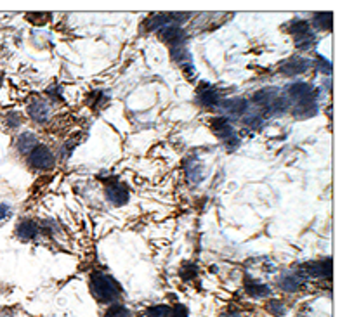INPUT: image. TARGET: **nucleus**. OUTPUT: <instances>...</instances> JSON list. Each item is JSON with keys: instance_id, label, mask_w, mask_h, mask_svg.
<instances>
[{"instance_id": "nucleus-1", "label": "nucleus", "mask_w": 347, "mask_h": 317, "mask_svg": "<svg viewBox=\"0 0 347 317\" xmlns=\"http://www.w3.org/2000/svg\"><path fill=\"white\" fill-rule=\"evenodd\" d=\"M91 291L99 302L110 303L120 296L122 288L118 281H115L111 275L103 274V272H94L91 275Z\"/></svg>"}, {"instance_id": "nucleus-2", "label": "nucleus", "mask_w": 347, "mask_h": 317, "mask_svg": "<svg viewBox=\"0 0 347 317\" xmlns=\"http://www.w3.org/2000/svg\"><path fill=\"white\" fill-rule=\"evenodd\" d=\"M28 161L33 169L38 170H50L56 165V158H54L52 151L47 146L37 144L28 154Z\"/></svg>"}, {"instance_id": "nucleus-3", "label": "nucleus", "mask_w": 347, "mask_h": 317, "mask_svg": "<svg viewBox=\"0 0 347 317\" xmlns=\"http://www.w3.org/2000/svg\"><path fill=\"white\" fill-rule=\"evenodd\" d=\"M302 279L305 277H326L332 275V258L320 260V262H309V264L301 265L297 272Z\"/></svg>"}, {"instance_id": "nucleus-4", "label": "nucleus", "mask_w": 347, "mask_h": 317, "mask_svg": "<svg viewBox=\"0 0 347 317\" xmlns=\"http://www.w3.org/2000/svg\"><path fill=\"white\" fill-rule=\"evenodd\" d=\"M309 68H311V61H307V59L290 58L279 66V73H281V75H286V77H294V75L305 73Z\"/></svg>"}, {"instance_id": "nucleus-5", "label": "nucleus", "mask_w": 347, "mask_h": 317, "mask_svg": "<svg viewBox=\"0 0 347 317\" xmlns=\"http://www.w3.org/2000/svg\"><path fill=\"white\" fill-rule=\"evenodd\" d=\"M158 31H160V39L170 47L181 45L184 42V39H186L184 30L181 26H177V24H167V26L160 28Z\"/></svg>"}, {"instance_id": "nucleus-6", "label": "nucleus", "mask_w": 347, "mask_h": 317, "mask_svg": "<svg viewBox=\"0 0 347 317\" xmlns=\"http://www.w3.org/2000/svg\"><path fill=\"white\" fill-rule=\"evenodd\" d=\"M28 115L38 123H46L50 116V106L42 99H35L28 104Z\"/></svg>"}, {"instance_id": "nucleus-7", "label": "nucleus", "mask_w": 347, "mask_h": 317, "mask_svg": "<svg viewBox=\"0 0 347 317\" xmlns=\"http://www.w3.org/2000/svg\"><path fill=\"white\" fill-rule=\"evenodd\" d=\"M106 196L110 203H113L115 207H123L129 201V189L123 184H110L106 188Z\"/></svg>"}, {"instance_id": "nucleus-8", "label": "nucleus", "mask_w": 347, "mask_h": 317, "mask_svg": "<svg viewBox=\"0 0 347 317\" xmlns=\"http://www.w3.org/2000/svg\"><path fill=\"white\" fill-rule=\"evenodd\" d=\"M288 94L290 97L299 101H305V99H314V88L311 87L309 84H304V82H297V84H292L288 87Z\"/></svg>"}, {"instance_id": "nucleus-9", "label": "nucleus", "mask_w": 347, "mask_h": 317, "mask_svg": "<svg viewBox=\"0 0 347 317\" xmlns=\"http://www.w3.org/2000/svg\"><path fill=\"white\" fill-rule=\"evenodd\" d=\"M318 111V104H316V97L314 99H305V101H299L297 107L294 109L295 118H309V116H314Z\"/></svg>"}, {"instance_id": "nucleus-10", "label": "nucleus", "mask_w": 347, "mask_h": 317, "mask_svg": "<svg viewBox=\"0 0 347 317\" xmlns=\"http://www.w3.org/2000/svg\"><path fill=\"white\" fill-rule=\"evenodd\" d=\"M210 127H212V132H214L217 137H222V139L233 137V125H231V123H229V120L224 118V116H219V118H215Z\"/></svg>"}, {"instance_id": "nucleus-11", "label": "nucleus", "mask_w": 347, "mask_h": 317, "mask_svg": "<svg viewBox=\"0 0 347 317\" xmlns=\"http://www.w3.org/2000/svg\"><path fill=\"white\" fill-rule=\"evenodd\" d=\"M200 92H198V99L203 106H215L219 103V92L215 90L212 85L208 84H203L200 85Z\"/></svg>"}, {"instance_id": "nucleus-12", "label": "nucleus", "mask_w": 347, "mask_h": 317, "mask_svg": "<svg viewBox=\"0 0 347 317\" xmlns=\"http://www.w3.org/2000/svg\"><path fill=\"white\" fill-rule=\"evenodd\" d=\"M245 291L247 295L254 298H262V296H267V295H271V288L266 286L262 283H257L254 279H245Z\"/></svg>"}, {"instance_id": "nucleus-13", "label": "nucleus", "mask_w": 347, "mask_h": 317, "mask_svg": "<svg viewBox=\"0 0 347 317\" xmlns=\"http://www.w3.org/2000/svg\"><path fill=\"white\" fill-rule=\"evenodd\" d=\"M38 232V227L33 220H23L18 224V229H16V234H18L19 239L23 241H30L37 236Z\"/></svg>"}, {"instance_id": "nucleus-14", "label": "nucleus", "mask_w": 347, "mask_h": 317, "mask_svg": "<svg viewBox=\"0 0 347 317\" xmlns=\"http://www.w3.org/2000/svg\"><path fill=\"white\" fill-rule=\"evenodd\" d=\"M186 175L191 182H195V184L203 179V165L200 163L196 158H191L189 160V163H187L186 167Z\"/></svg>"}, {"instance_id": "nucleus-15", "label": "nucleus", "mask_w": 347, "mask_h": 317, "mask_svg": "<svg viewBox=\"0 0 347 317\" xmlns=\"http://www.w3.org/2000/svg\"><path fill=\"white\" fill-rule=\"evenodd\" d=\"M302 284V277L299 274H290L285 275V277L279 279V286H281L283 291H288V293H294L301 288Z\"/></svg>"}, {"instance_id": "nucleus-16", "label": "nucleus", "mask_w": 347, "mask_h": 317, "mask_svg": "<svg viewBox=\"0 0 347 317\" xmlns=\"http://www.w3.org/2000/svg\"><path fill=\"white\" fill-rule=\"evenodd\" d=\"M332 12H316L313 18L314 21V26L320 28L323 31H332V26H333V20H332Z\"/></svg>"}, {"instance_id": "nucleus-17", "label": "nucleus", "mask_w": 347, "mask_h": 317, "mask_svg": "<svg viewBox=\"0 0 347 317\" xmlns=\"http://www.w3.org/2000/svg\"><path fill=\"white\" fill-rule=\"evenodd\" d=\"M37 146V137H35L33 134H30V132H24V134L19 135L18 139V149L19 153H24V154H30L31 149Z\"/></svg>"}, {"instance_id": "nucleus-18", "label": "nucleus", "mask_w": 347, "mask_h": 317, "mask_svg": "<svg viewBox=\"0 0 347 317\" xmlns=\"http://www.w3.org/2000/svg\"><path fill=\"white\" fill-rule=\"evenodd\" d=\"M276 96H278V94H276L275 88H264V90H259L255 96H254V103L260 104V106H267Z\"/></svg>"}, {"instance_id": "nucleus-19", "label": "nucleus", "mask_w": 347, "mask_h": 317, "mask_svg": "<svg viewBox=\"0 0 347 317\" xmlns=\"http://www.w3.org/2000/svg\"><path fill=\"white\" fill-rule=\"evenodd\" d=\"M224 109L231 115H241L247 109V101L245 99H229L224 103Z\"/></svg>"}, {"instance_id": "nucleus-20", "label": "nucleus", "mask_w": 347, "mask_h": 317, "mask_svg": "<svg viewBox=\"0 0 347 317\" xmlns=\"http://www.w3.org/2000/svg\"><path fill=\"white\" fill-rule=\"evenodd\" d=\"M264 107H266L267 113H271V115H278V113H285V111L288 109V103H286V99H283V97L276 96L271 103L267 104V106H264Z\"/></svg>"}, {"instance_id": "nucleus-21", "label": "nucleus", "mask_w": 347, "mask_h": 317, "mask_svg": "<svg viewBox=\"0 0 347 317\" xmlns=\"http://www.w3.org/2000/svg\"><path fill=\"white\" fill-rule=\"evenodd\" d=\"M309 23L307 21H302V20H295L288 24V33H292L294 37H301L304 33H309Z\"/></svg>"}, {"instance_id": "nucleus-22", "label": "nucleus", "mask_w": 347, "mask_h": 317, "mask_svg": "<svg viewBox=\"0 0 347 317\" xmlns=\"http://www.w3.org/2000/svg\"><path fill=\"white\" fill-rule=\"evenodd\" d=\"M170 56H172V59H174V61H177V63H183V61L189 63V52H187V49L184 47V43L172 47Z\"/></svg>"}, {"instance_id": "nucleus-23", "label": "nucleus", "mask_w": 347, "mask_h": 317, "mask_svg": "<svg viewBox=\"0 0 347 317\" xmlns=\"http://www.w3.org/2000/svg\"><path fill=\"white\" fill-rule=\"evenodd\" d=\"M266 309H267V312L273 314V316H276V317H283L286 314L285 303L279 302V300H271V302H267Z\"/></svg>"}, {"instance_id": "nucleus-24", "label": "nucleus", "mask_w": 347, "mask_h": 317, "mask_svg": "<svg viewBox=\"0 0 347 317\" xmlns=\"http://www.w3.org/2000/svg\"><path fill=\"white\" fill-rule=\"evenodd\" d=\"M146 317H170V307L155 305L146 310Z\"/></svg>"}, {"instance_id": "nucleus-25", "label": "nucleus", "mask_w": 347, "mask_h": 317, "mask_svg": "<svg viewBox=\"0 0 347 317\" xmlns=\"http://www.w3.org/2000/svg\"><path fill=\"white\" fill-rule=\"evenodd\" d=\"M104 317H132V314H130V310L127 309V307L113 305V307H110V309L106 310Z\"/></svg>"}, {"instance_id": "nucleus-26", "label": "nucleus", "mask_w": 347, "mask_h": 317, "mask_svg": "<svg viewBox=\"0 0 347 317\" xmlns=\"http://www.w3.org/2000/svg\"><path fill=\"white\" fill-rule=\"evenodd\" d=\"M295 43H297V47L302 50L309 49V47L314 43V35L309 31V33H304V35H301V37H295Z\"/></svg>"}, {"instance_id": "nucleus-27", "label": "nucleus", "mask_w": 347, "mask_h": 317, "mask_svg": "<svg viewBox=\"0 0 347 317\" xmlns=\"http://www.w3.org/2000/svg\"><path fill=\"white\" fill-rule=\"evenodd\" d=\"M198 274V269H196V265L193 264H184L183 267H181V277L183 279H193L195 275Z\"/></svg>"}, {"instance_id": "nucleus-28", "label": "nucleus", "mask_w": 347, "mask_h": 317, "mask_svg": "<svg viewBox=\"0 0 347 317\" xmlns=\"http://www.w3.org/2000/svg\"><path fill=\"white\" fill-rule=\"evenodd\" d=\"M316 69L321 73H324V75H330V73H332V64H330V61H326V59L318 58L316 59Z\"/></svg>"}, {"instance_id": "nucleus-29", "label": "nucleus", "mask_w": 347, "mask_h": 317, "mask_svg": "<svg viewBox=\"0 0 347 317\" xmlns=\"http://www.w3.org/2000/svg\"><path fill=\"white\" fill-rule=\"evenodd\" d=\"M187 316H189V312L181 303H177V305H174V309H170V317H187Z\"/></svg>"}, {"instance_id": "nucleus-30", "label": "nucleus", "mask_w": 347, "mask_h": 317, "mask_svg": "<svg viewBox=\"0 0 347 317\" xmlns=\"http://www.w3.org/2000/svg\"><path fill=\"white\" fill-rule=\"evenodd\" d=\"M245 123H247L248 127H252V128H259V127L262 125V118H260L259 115L247 116V118H245Z\"/></svg>"}, {"instance_id": "nucleus-31", "label": "nucleus", "mask_w": 347, "mask_h": 317, "mask_svg": "<svg viewBox=\"0 0 347 317\" xmlns=\"http://www.w3.org/2000/svg\"><path fill=\"white\" fill-rule=\"evenodd\" d=\"M21 123V118L18 116V113H9L7 115V125L9 127H18Z\"/></svg>"}, {"instance_id": "nucleus-32", "label": "nucleus", "mask_w": 347, "mask_h": 317, "mask_svg": "<svg viewBox=\"0 0 347 317\" xmlns=\"http://www.w3.org/2000/svg\"><path fill=\"white\" fill-rule=\"evenodd\" d=\"M9 210H11V208H9L7 205H0V220L9 217Z\"/></svg>"}, {"instance_id": "nucleus-33", "label": "nucleus", "mask_w": 347, "mask_h": 317, "mask_svg": "<svg viewBox=\"0 0 347 317\" xmlns=\"http://www.w3.org/2000/svg\"><path fill=\"white\" fill-rule=\"evenodd\" d=\"M73 146H75V142H73V141H68V144H66V148H65V149H61V154H65V156H68V154L71 153Z\"/></svg>"}, {"instance_id": "nucleus-34", "label": "nucleus", "mask_w": 347, "mask_h": 317, "mask_svg": "<svg viewBox=\"0 0 347 317\" xmlns=\"http://www.w3.org/2000/svg\"><path fill=\"white\" fill-rule=\"evenodd\" d=\"M222 317H241V316L238 312H228V314H224Z\"/></svg>"}]
</instances>
